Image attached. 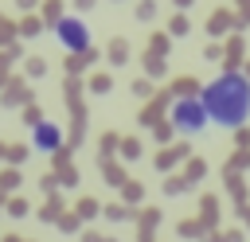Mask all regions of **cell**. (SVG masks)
<instances>
[{"mask_svg": "<svg viewBox=\"0 0 250 242\" xmlns=\"http://www.w3.org/2000/svg\"><path fill=\"white\" fill-rule=\"evenodd\" d=\"M125 59H129L125 39H113V43H109V62H125Z\"/></svg>", "mask_w": 250, "mask_h": 242, "instance_id": "obj_7", "label": "cell"}, {"mask_svg": "<svg viewBox=\"0 0 250 242\" xmlns=\"http://www.w3.org/2000/svg\"><path fill=\"white\" fill-rule=\"evenodd\" d=\"M35 4H39V0H20V8H35Z\"/></svg>", "mask_w": 250, "mask_h": 242, "instance_id": "obj_28", "label": "cell"}, {"mask_svg": "<svg viewBox=\"0 0 250 242\" xmlns=\"http://www.w3.org/2000/svg\"><path fill=\"white\" fill-rule=\"evenodd\" d=\"M199 101H203V109H207L211 121H219V125H227V129H238V125H246V117H250V82H246V74H238V70H234V74H219L215 82L203 86Z\"/></svg>", "mask_w": 250, "mask_h": 242, "instance_id": "obj_1", "label": "cell"}, {"mask_svg": "<svg viewBox=\"0 0 250 242\" xmlns=\"http://www.w3.org/2000/svg\"><path fill=\"white\" fill-rule=\"evenodd\" d=\"M4 156H8V144H0V160H4Z\"/></svg>", "mask_w": 250, "mask_h": 242, "instance_id": "obj_30", "label": "cell"}, {"mask_svg": "<svg viewBox=\"0 0 250 242\" xmlns=\"http://www.w3.org/2000/svg\"><path fill=\"white\" fill-rule=\"evenodd\" d=\"M39 117H43L39 105H27V109H23V121H27V125H39Z\"/></svg>", "mask_w": 250, "mask_h": 242, "instance_id": "obj_22", "label": "cell"}, {"mask_svg": "<svg viewBox=\"0 0 250 242\" xmlns=\"http://www.w3.org/2000/svg\"><path fill=\"white\" fill-rule=\"evenodd\" d=\"M23 156H27V144H12V148H8V156H4V160H12V164H20V160H23Z\"/></svg>", "mask_w": 250, "mask_h": 242, "instance_id": "obj_14", "label": "cell"}, {"mask_svg": "<svg viewBox=\"0 0 250 242\" xmlns=\"http://www.w3.org/2000/svg\"><path fill=\"white\" fill-rule=\"evenodd\" d=\"M184 187H188V180H180V176H172V180L164 183V191H168V195H180Z\"/></svg>", "mask_w": 250, "mask_h": 242, "instance_id": "obj_15", "label": "cell"}, {"mask_svg": "<svg viewBox=\"0 0 250 242\" xmlns=\"http://www.w3.org/2000/svg\"><path fill=\"white\" fill-rule=\"evenodd\" d=\"M195 176H203V164L199 160H191V168H188V180H195Z\"/></svg>", "mask_w": 250, "mask_h": 242, "instance_id": "obj_26", "label": "cell"}, {"mask_svg": "<svg viewBox=\"0 0 250 242\" xmlns=\"http://www.w3.org/2000/svg\"><path fill=\"white\" fill-rule=\"evenodd\" d=\"M59 226H62V230H74V226H78V215H62Z\"/></svg>", "mask_w": 250, "mask_h": 242, "instance_id": "obj_25", "label": "cell"}, {"mask_svg": "<svg viewBox=\"0 0 250 242\" xmlns=\"http://www.w3.org/2000/svg\"><path fill=\"white\" fill-rule=\"evenodd\" d=\"M20 31H23V35H39V31H43V20H35V16H27V20L20 23Z\"/></svg>", "mask_w": 250, "mask_h": 242, "instance_id": "obj_9", "label": "cell"}, {"mask_svg": "<svg viewBox=\"0 0 250 242\" xmlns=\"http://www.w3.org/2000/svg\"><path fill=\"white\" fill-rule=\"evenodd\" d=\"M172 90H176L180 98H195V90H203V86H199L195 78H176V82H172Z\"/></svg>", "mask_w": 250, "mask_h": 242, "instance_id": "obj_6", "label": "cell"}, {"mask_svg": "<svg viewBox=\"0 0 250 242\" xmlns=\"http://www.w3.org/2000/svg\"><path fill=\"white\" fill-rule=\"evenodd\" d=\"M227 23H230V16H227V12H215V16H211V27H207V31H211V35H219V31H227Z\"/></svg>", "mask_w": 250, "mask_h": 242, "instance_id": "obj_8", "label": "cell"}, {"mask_svg": "<svg viewBox=\"0 0 250 242\" xmlns=\"http://www.w3.org/2000/svg\"><path fill=\"white\" fill-rule=\"evenodd\" d=\"M55 35H59V43H62L66 51H74V55L90 51V27H86L78 16H62V20L55 23Z\"/></svg>", "mask_w": 250, "mask_h": 242, "instance_id": "obj_3", "label": "cell"}, {"mask_svg": "<svg viewBox=\"0 0 250 242\" xmlns=\"http://www.w3.org/2000/svg\"><path fill=\"white\" fill-rule=\"evenodd\" d=\"M43 16H47V20H51V27H55V23H59V20H62V16H59V4H55V0H51V4H47V12H43Z\"/></svg>", "mask_w": 250, "mask_h": 242, "instance_id": "obj_23", "label": "cell"}, {"mask_svg": "<svg viewBox=\"0 0 250 242\" xmlns=\"http://www.w3.org/2000/svg\"><path fill=\"white\" fill-rule=\"evenodd\" d=\"M121 156H125V160H137V156H141V144H137L133 137H129V141H121Z\"/></svg>", "mask_w": 250, "mask_h": 242, "instance_id": "obj_10", "label": "cell"}, {"mask_svg": "<svg viewBox=\"0 0 250 242\" xmlns=\"http://www.w3.org/2000/svg\"><path fill=\"white\" fill-rule=\"evenodd\" d=\"M133 94H137V98H148V94H152V86H148V82H141V78H137V82H133Z\"/></svg>", "mask_w": 250, "mask_h": 242, "instance_id": "obj_24", "label": "cell"}, {"mask_svg": "<svg viewBox=\"0 0 250 242\" xmlns=\"http://www.w3.org/2000/svg\"><path fill=\"white\" fill-rule=\"evenodd\" d=\"M246 82H250V78H246Z\"/></svg>", "mask_w": 250, "mask_h": 242, "instance_id": "obj_32", "label": "cell"}, {"mask_svg": "<svg viewBox=\"0 0 250 242\" xmlns=\"http://www.w3.org/2000/svg\"><path fill=\"white\" fill-rule=\"evenodd\" d=\"M184 156H188V144H172V148H164V152L156 156V164L168 168V164H176V160H184Z\"/></svg>", "mask_w": 250, "mask_h": 242, "instance_id": "obj_5", "label": "cell"}, {"mask_svg": "<svg viewBox=\"0 0 250 242\" xmlns=\"http://www.w3.org/2000/svg\"><path fill=\"white\" fill-rule=\"evenodd\" d=\"M145 66H148V74H164V59H156V55H148Z\"/></svg>", "mask_w": 250, "mask_h": 242, "instance_id": "obj_20", "label": "cell"}, {"mask_svg": "<svg viewBox=\"0 0 250 242\" xmlns=\"http://www.w3.org/2000/svg\"><path fill=\"white\" fill-rule=\"evenodd\" d=\"M74 215H78V219H94V215H98V203H94V199H82Z\"/></svg>", "mask_w": 250, "mask_h": 242, "instance_id": "obj_11", "label": "cell"}, {"mask_svg": "<svg viewBox=\"0 0 250 242\" xmlns=\"http://www.w3.org/2000/svg\"><path fill=\"white\" fill-rule=\"evenodd\" d=\"M8 215H12V219H23V215H27V203H23V199H12V203H8Z\"/></svg>", "mask_w": 250, "mask_h": 242, "instance_id": "obj_16", "label": "cell"}, {"mask_svg": "<svg viewBox=\"0 0 250 242\" xmlns=\"http://www.w3.org/2000/svg\"><path fill=\"white\" fill-rule=\"evenodd\" d=\"M172 129H180V133H199L211 117H207V109H203V101L199 98H180L176 105H172Z\"/></svg>", "mask_w": 250, "mask_h": 242, "instance_id": "obj_2", "label": "cell"}, {"mask_svg": "<svg viewBox=\"0 0 250 242\" xmlns=\"http://www.w3.org/2000/svg\"><path fill=\"white\" fill-rule=\"evenodd\" d=\"M16 183H20V172H16V168H8V172L0 176V191H12Z\"/></svg>", "mask_w": 250, "mask_h": 242, "instance_id": "obj_12", "label": "cell"}, {"mask_svg": "<svg viewBox=\"0 0 250 242\" xmlns=\"http://www.w3.org/2000/svg\"><path fill=\"white\" fill-rule=\"evenodd\" d=\"M176 4H180V8H188V4H191V0H176Z\"/></svg>", "mask_w": 250, "mask_h": 242, "instance_id": "obj_31", "label": "cell"}, {"mask_svg": "<svg viewBox=\"0 0 250 242\" xmlns=\"http://www.w3.org/2000/svg\"><path fill=\"white\" fill-rule=\"evenodd\" d=\"M105 219L121 222V219H129V207H105Z\"/></svg>", "mask_w": 250, "mask_h": 242, "instance_id": "obj_17", "label": "cell"}, {"mask_svg": "<svg viewBox=\"0 0 250 242\" xmlns=\"http://www.w3.org/2000/svg\"><path fill=\"white\" fill-rule=\"evenodd\" d=\"M168 31H172V35H188V20H184V16H176V20H172V27H168Z\"/></svg>", "mask_w": 250, "mask_h": 242, "instance_id": "obj_19", "label": "cell"}, {"mask_svg": "<svg viewBox=\"0 0 250 242\" xmlns=\"http://www.w3.org/2000/svg\"><path fill=\"white\" fill-rule=\"evenodd\" d=\"M82 242H105V238H98V234H86V238H82Z\"/></svg>", "mask_w": 250, "mask_h": 242, "instance_id": "obj_27", "label": "cell"}, {"mask_svg": "<svg viewBox=\"0 0 250 242\" xmlns=\"http://www.w3.org/2000/svg\"><path fill=\"white\" fill-rule=\"evenodd\" d=\"M90 90H94V94H105V90H109V74H94V78H90Z\"/></svg>", "mask_w": 250, "mask_h": 242, "instance_id": "obj_13", "label": "cell"}, {"mask_svg": "<svg viewBox=\"0 0 250 242\" xmlns=\"http://www.w3.org/2000/svg\"><path fill=\"white\" fill-rule=\"evenodd\" d=\"M12 35H16V23L12 20H0V43H8Z\"/></svg>", "mask_w": 250, "mask_h": 242, "instance_id": "obj_18", "label": "cell"}, {"mask_svg": "<svg viewBox=\"0 0 250 242\" xmlns=\"http://www.w3.org/2000/svg\"><path fill=\"white\" fill-rule=\"evenodd\" d=\"M43 70H47V62H43V59H27V74H35V78H39Z\"/></svg>", "mask_w": 250, "mask_h": 242, "instance_id": "obj_21", "label": "cell"}, {"mask_svg": "<svg viewBox=\"0 0 250 242\" xmlns=\"http://www.w3.org/2000/svg\"><path fill=\"white\" fill-rule=\"evenodd\" d=\"M31 141H35V148L51 152V148H59V129H55V125H47V121H39V125H35V133H31Z\"/></svg>", "mask_w": 250, "mask_h": 242, "instance_id": "obj_4", "label": "cell"}, {"mask_svg": "<svg viewBox=\"0 0 250 242\" xmlns=\"http://www.w3.org/2000/svg\"><path fill=\"white\" fill-rule=\"evenodd\" d=\"M90 4H94V0H78V8H90Z\"/></svg>", "mask_w": 250, "mask_h": 242, "instance_id": "obj_29", "label": "cell"}]
</instances>
